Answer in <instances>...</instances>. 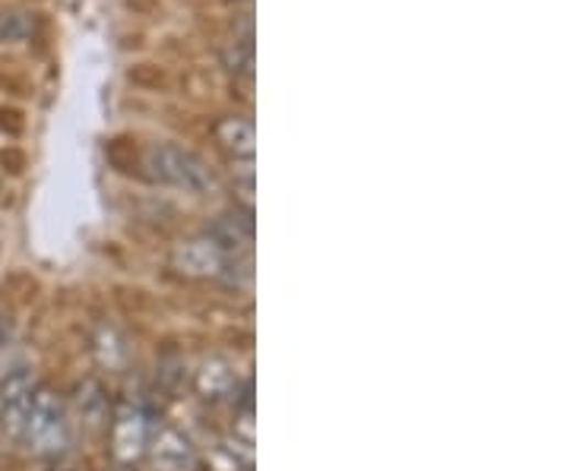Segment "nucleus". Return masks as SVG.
Instances as JSON below:
<instances>
[{"label":"nucleus","mask_w":570,"mask_h":471,"mask_svg":"<svg viewBox=\"0 0 570 471\" xmlns=\"http://www.w3.org/2000/svg\"><path fill=\"white\" fill-rule=\"evenodd\" d=\"M20 447L26 449L32 459H57L74 443V421L67 402L48 386H39L32 405H29L26 421L20 430Z\"/></svg>","instance_id":"1"},{"label":"nucleus","mask_w":570,"mask_h":471,"mask_svg":"<svg viewBox=\"0 0 570 471\" xmlns=\"http://www.w3.org/2000/svg\"><path fill=\"white\" fill-rule=\"evenodd\" d=\"M143 168L158 184L178 187L187 194H207L216 184L207 162L197 152L184 150L178 143H153L143 152Z\"/></svg>","instance_id":"2"},{"label":"nucleus","mask_w":570,"mask_h":471,"mask_svg":"<svg viewBox=\"0 0 570 471\" xmlns=\"http://www.w3.org/2000/svg\"><path fill=\"white\" fill-rule=\"evenodd\" d=\"M172 266L187 278H229L232 270H238V260H232L209 234H204L178 244L172 253Z\"/></svg>","instance_id":"3"},{"label":"nucleus","mask_w":570,"mask_h":471,"mask_svg":"<svg viewBox=\"0 0 570 471\" xmlns=\"http://www.w3.org/2000/svg\"><path fill=\"white\" fill-rule=\"evenodd\" d=\"M153 415L143 405H124L111 418V452L121 462H136L146 456L150 437H153Z\"/></svg>","instance_id":"4"},{"label":"nucleus","mask_w":570,"mask_h":471,"mask_svg":"<svg viewBox=\"0 0 570 471\" xmlns=\"http://www.w3.org/2000/svg\"><path fill=\"white\" fill-rule=\"evenodd\" d=\"M39 383L29 371L10 373L0 386V430L17 443L20 440V430H23V421L29 415V405H32V396H35Z\"/></svg>","instance_id":"5"},{"label":"nucleus","mask_w":570,"mask_h":471,"mask_svg":"<svg viewBox=\"0 0 570 471\" xmlns=\"http://www.w3.org/2000/svg\"><path fill=\"white\" fill-rule=\"evenodd\" d=\"M146 459L153 462L156 471H197V449L190 447V440L182 430H175L172 424H156Z\"/></svg>","instance_id":"6"},{"label":"nucleus","mask_w":570,"mask_h":471,"mask_svg":"<svg viewBox=\"0 0 570 471\" xmlns=\"http://www.w3.org/2000/svg\"><path fill=\"white\" fill-rule=\"evenodd\" d=\"M209 238L219 244V248L226 250L232 260L238 256H248L251 253V244H254V212L251 209H244V212H226V216H219L212 228L207 231Z\"/></svg>","instance_id":"7"},{"label":"nucleus","mask_w":570,"mask_h":471,"mask_svg":"<svg viewBox=\"0 0 570 471\" xmlns=\"http://www.w3.org/2000/svg\"><path fill=\"white\" fill-rule=\"evenodd\" d=\"M238 386V373L226 358H207L204 368L197 371V393L207 402H222L229 398Z\"/></svg>","instance_id":"8"},{"label":"nucleus","mask_w":570,"mask_h":471,"mask_svg":"<svg viewBox=\"0 0 570 471\" xmlns=\"http://www.w3.org/2000/svg\"><path fill=\"white\" fill-rule=\"evenodd\" d=\"M216 140H219L222 150L232 155L234 162H251L254 158L257 136H254V124L244 121V118H222L216 124Z\"/></svg>","instance_id":"9"},{"label":"nucleus","mask_w":570,"mask_h":471,"mask_svg":"<svg viewBox=\"0 0 570 471\" xmlns=\"http://www.w3.org/2000/svg\"><path fill=\"white\" fill-rule=\"evenodd\" d=\"M32 29H35V20L26 10H17V7L0 10V42H26Z\"/></svg>","instance_id":"10"},{"label":"nucleus","mask_w":570,"mask_h":471,"mask_svg":"<svg viewBox=\"0 0 570 471\" xmlns=\"http://www.w3.org/2000/svg\"><path fill=\"white\" fill-rule=\"evenodd\" d=\"M10 336H13V332H10V322L0 320V354H3L7 346H10Z\"/></svg>","instance_id":"11"}]
</instances>
